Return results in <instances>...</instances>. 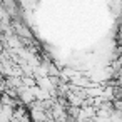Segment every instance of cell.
Segmentation results:
<instances>
[]
</instances>
